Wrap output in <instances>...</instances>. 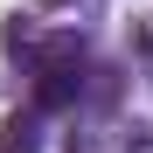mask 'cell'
Segmentation results:
<instances>
[{
	"label": "cell",
	"mask_w": 153,
	"mask_h": 153,
	"mask_svg": "<svg viewBox=\"0 0 153 153\" xmlns=\"http://www.w3.org/2000/svg\"><path fill=\"white\" fill-rule=\"evenodd\" d=\"M76 84H84V76L70 70V56H49V63H42V84H35V105H42V111L76 105Z\"/></svg>",
	"instance_id": "obj_1"
},
{
	"label": "cell",
	"mask_w": 153,
	"mask_h": 153,
	"mask_svg": "<svg viewBox=\"0 0 153 153\" xmlns=\"http://www.w3.org/2000/svg\"><path fill=\"white\" fill-rule=\"evenodd\" d=\"M0 153H42V118L35 111H14L0 125Z\"/></svg>",
	"instance_id": "obj_2"
}]
</instances>
